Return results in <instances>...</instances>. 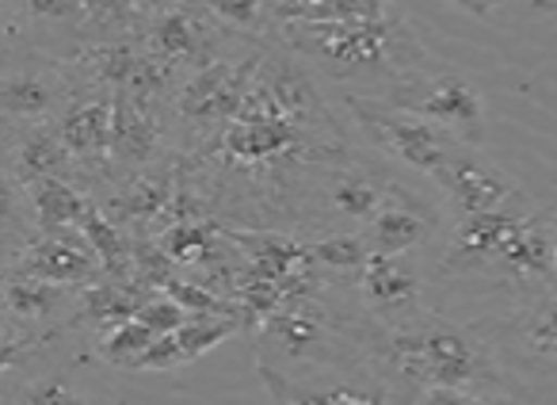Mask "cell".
I'll return each mask as SVG.
<instances>
[{
    "label": "cell",
    "mask_w": 557,
    "mask_h": 405,
    "mask_svg": "<svg viewBox=\"0 0 557 405\" xmlns=\"http://www.w3.org/2000/svg\"><path fill=\"white\" fill-rule=\"evenodd\" d=\"M138 42L164 62L169 70L176 65H207L214 62L210 50H214V39H210V16L202 9H187V4H164L149 27L138 35Z\"/></svg>",
    "instance_id": "4fadbf2b"
},
{
    "label": "cell",
    "mask_w": 557,
    "mask_h": 405,
    "mask_svg": "<svg viewBox=\"0 0 557 405\" xmlns=\"http://www.w3.org/2000/svg\"><path fill=\"white\" fill-rule=\"evenodd\" d=\"M54 341V333H27V336H0V375L20 367L35 348Z\"/></svg>",
    "instance_id": "d6a6232c"
},
{
    "label": "cell",
    "mask_w": 557,
    "mask_h": 405,
    "mask_svg": "<svg viewBox=\"0 0 557 405\" xmlns=\"http://www.w3.org/2000/svg\"><path fill=\"white\" fill-rule=\"evenodd\" d=\"M348 287H356L363 314L371 321H379V326H401V321H412L424 310V303H420V272L409 260V253H401V257L371 253Z\"/></svg>",
    "instance_id": "30bf717a"
},
{
    "label": "cell",
    "mask_w": 557,
    "mask_h": 405,
    "mask_svg": "<svg viewBox=\"0 0 557 405\" xmlns=\"http://www.w3.org/2000/svg\"><path fill=\"white\" fill-rule=\"evenodd\" d=\"M0 306L9 314L12 326H24L32 333H62L73 321V306H77V291L58 287L47 280H32V275H12L0 283Z\"/></svg>",
    "instance_id": "e0dca14e"
},
{
    "label": "cell",
    "mask_w": 557,
    "mask_h": 405,
    "mask_svg": "<svg viewBox=\"0 0 557 405\" xmlns=\"http://www.w3.org/2000/svg\"><path fill=\"white\" fill-rule=\"evenodd\" d=\"M9 169L20 184H35V180H47V176H65L73 180V157L70 149L62 146L58 138L54 123H42V126H24V131L12 138L9 149Z\"/></svg>",
    "instance_id": "7402d4cb"
},
{
    "label": "cell",
    "mask_w": 557,
    "mask_h": 405,
    "mask_svg": "<svg viewBox=\"0 0 557 405\" xmlns=\"http://www.w3.org/2000/svg\"><path fill=\"white\" fill-rule=\"evenodd\" d=\"M27 202H32L35 230L81 226V222H85V214L96 207V202L65 176H47V180H35V184H27Z\"/></svg>",
    "instance_id": "603a6c76"
},
{
    "label": "cell",
    "mask_w": 557,
    "mask_h": 405,
    "mask_svg": "<svg viewBox=\"0 0 557 405\" xmlns=\"http://www.w3.org/2000/svg\"><path fill=\"white\" fill-rule=\"evenodd\" d=\"M248 73H252V62L237 65V62L214 58V62L199 65V70L191 73V81L180 88V100H176L180 123L191 134H199V138H207L210 131L222 134V126L237 115Z\"/></svg>",
    "instance_id": "ba28073f"
},
{
    "label": "cell",
    "mask_w": 557,
    "mask_h": 405,
    "mask_svg": "<svg viewBox=\"0 0 557 405\" xmlns=\"http://www.w3.org/2000/svg\"><path fill=\"white\" fill-rule=\"evenodd\" d=\"M306 257H310V268L351 283L359 268H363V260L371 257V249H367V242L359 234H325L321 242L306 245Z\"/></svg>",
    "instance_id": "d4e9b609"
},
{
    "label": "cell",
    "mask_w": 557,
    "mask_h": 405,
    "mask_svg": "<svg viewBox=\"0 0 557 405\" xmlns=\"http://www.w3.org/2000/svg\"><path fill=\"white\" fill-rule=\"evenodd\" d=\"M134 318H138L141 326H149L157 336H161V333H172V329H180L187 318H191V314H187L184 306L176 303V298H169V295H149L146 303L138 306V314H134Z\"/></svg>",
    "instance_id": "1f68e13d"
},
{
    "label": "cell",
    "mask_w": 557,
    "mask_h": 405,
    "mask_svg": "<svg viewBox=\"0 0 557 405\" xmlns=\"http://www.w3.org/2000/svg\"><path fill=\"white\" fill-rule=\"evenodd\" d=\"M367 242V249L379 257H401V253H417L420 245L432 237V211L420 202L417 192H409L405 184L389 187V199L379 207L371 222L359 234Z\"/></svg>",
    "instance_id": "9a60e30c"
},
{
    "label": "cell",
    "mask_w": 557,
    "mask_h": 405,
    "mask_svg": "<svg viewBox=\"0 0 557 405\" xmlns=\"http://www.w3.org/2000/svg\"><path fill=\"white\" fill-rule=\"evenodd\" d=\"M12 275H32V280H47L58 287H88L103 275L100 260H96L88 237L77 226L70 230H35V237L12 257Z\"/></svg>",
    "instance_id": "9c48e42d"
},
{
    "label": "cell",
    "mask_w": 557,
    "mask_h": 405,
    "mask_svg": "<svg viewBox=\"0 0 557 405\" xmlns=\"http://www.w3.org/2000/svg\"><path fill=\"white\" fill-rule=\"evenodd\" d=\"M237 326H240L237 314H191L184 326L172 329V336H176V348L184 356V364H191V359L207 356L210 348H218L225 336L237 333Z\"/></svg>",
    "instance_id": "484cf974"
},
{
    "label": "cell",
    "mask_w": 557,
    "mask_h": 405,
    "mask_svg": "<svg viewBox=\"0 0 557 405\" xmlns=\"http://www.w3.org/2000/svg\"><path fill=\"white\" fill-rule=\"evenodd\" d=\"M523 211L527 207H508V211L488 214H458L440 257L443 280H455V275H485V280H493L496 257H500L504 242H508L511 226H516V219Z\"/></svg>",
    "instance_id": "8fae6325"
},
{
    "label": "cell",
    "mask_w": 557,
    "mask_h": 405,
    "mask_svg": "<svg viewBox=\"0 0 557 405\" xmlns=\"http://www.w3.org/2000/svg\"><path fill=\"white\" fill-rule=\"evenodd\" d=\"M321 199L325 207L336 214V219H348V222H367L379 214V207L389 199V187L394 180L386 172L371 169V164H356V161H344V164H321Z\"/></svg>",
    "instance_id": "ac0fdd59"
},
{
    "label": "cell",
    "mask_w": 557,
    "mask_h": 405,
    "mask_svg": "<svg viewBox=\"0 0 557 405\" xmlns=\"http://www.w3.org/2000/svg\"><path fill=\"white\" fill-rule=\"evenodd\" d=\"M77 88L81 77L73 65L58 58L27 54L0 62V123L16 131L54 123Z\"/></svg>",
    "instance_id": "5b68a950"
},
{
    "label": "cell",
    "mask_w": 557,
    "mask_h": 405,
    "mask_svg": "<svg viewBox=\"0 0 557 405\" xmlns=\"http://www.w3.org/2000/svg\"><path fill=\"white\" fill-rule=\"evenodd\" d=\"M278 42L310 58L336 81L382 77L397 85L409 73L435 70L417 35L397 16L379 20H321V24H278Z\"/></svg>",
    "instance_id": "7a4b0ae2"
},
{
    "label": "cell",
    "mask_w": 557,
    "mask_h": 405,
    "mask_svg": "<svg viewBox=\"0 0 557 405\" xmlns=\"http://www.w3.org/2000/svg\"><path fill=\"white\" fill-rule=\"evenodd\" d=\"M111 119H115V100L108 88L81 81L73 100L54 119L58 138L77 169H111Z\"/></svg>",
    "instance_id": "7c38bea8"
},
{
    "label": "cell",
    "mask_w": 557,
    "mask_h": 405,
    "mask_svg": "<svg viewBox=\"0 0 557 405\" xmlns=\"http://www.w3.org/2000/svg\"><path fill=\"white\" fill-rule=\"evenodd\" d=\"M348 111L359 126L367 131V138L389 154L397 164L420 172V176H432L443 169L447 154L458 146V138H450L447 131H440L435 123L420 115H409V111L394 108V103L379 100V96H348Z\"/></svg>",
    "instance_id": "277c9868"
},
{
    "label": "cell",
    "mask_w": 557,
    "mask_h": 405,
    "mask_svg": "<svg viewBox=\"0 0 557 405\" xmlns=\"http://www.w3.org/2000/svg\"><path fill=\"white\" fill-rule=\"evenodd\" d=\"M0 20L12 35H27L35 42H42V35L47 42L70 39L73 54L88 47V20L81 0H0Z\"/></svg>",
    "instance_id": "ffe728a7"
},
{
    "label": "cell",
    "mask_w": 557,
    "mask_h": 405,
    "mask_svg": "<svg viewBox=\"0 0 557 405\" xmlns=\"http://www.w3.org/2000/svg\"><path fill=\"white\" fill-rule=\"evenodd\" d=\"M256 375L275 405H397V397L367 371H359L356 382H313L275 367H256Z\"/></svg>",
    "instance_id": "5bb4252c"
},
{
    "label": "cell",
    "mask_w": 557,
    "mask_h": 405,
    "mask_svg": "<svg viewBox=\"0 0 557 405\" xmlns=\"http://www.w3.org/2000/svg\"><path fill=\"white\" fill-rule=\"evenodd\" d=\"M271 24H321V20H379L382 0H268Z\"/></svg>",
    "instance_id": "cb8c5ba5"
},
{
    "label": "cell",
    "mask_w": 557,
    "mask_h": 405,
    "mask_svg": "<svg viewBox=\"0 0 557 405\" xmlns=\"http://www.w3.org/2000/svg\"><path fill=\"white\" fill-rule=\"evenodd\" d=\"M176 187H172V172L141 169L134 176H126V184L103 202L100 211L108 214L115 226H149V222L164 219L172 211Z\"/></svg>",
    "instance_id": "44dd1931"
},
{
    "label": "cell",
    "mask_w": 557,
    "mask_h": 405,
    "mask_svg": "<svg viewBox=\"0 0 557 405\" xmlns=\"http://www.w3.org/2000/svg\"><path fill=\"white\" fill-rule=\"evenodd\" d=\"M0 237H12L16 249H24L35 237L32 202H27V187L12 176L9 164H0Z\"/></svg>",
    "instance_id": "83f0119b"
},
{
    "label": "cell",
    "mask_w": 557,
    "mask_h": 405,
    "mask_svg": "<svg viewBox=\"0 0 557 405\" xmlns=\"http://www.w3.org/2000/svg\"><path fill=\"white\" fill-rule=\"evenodd\" d=\"M115 100V119H111V169L134 172L149 169V164L161 157L164 146V126L157 115V103L134 100V96L111 93Z\"/></svg>",
    "instance_id": "2e32d148"
},
{
    "label": "cell",
    "mask_w": 557,
    "mask_h": 405,
    "mask_svg": "<svg viewBox=\"0 0 557 405\" xmlns=\"http://www.w3.org/2000/svg\"><path fill=\"white\" fill-rule=\"evenodd\" d=\"M356 356L359 367L394 397L417 386H458L485 394H516L519 386L478 326H458L432 310H420L401 326H379L367 314L356 318Z\"/></svg>",
    "instance_id": "6da1fadb"
},
{
    "label": "cell",
    "mask_w": 557,
    "mask_h": 405,
    "mask_svg": "<svg viewBox=\"0 0 557 405\" xmlns=\"http://www.w3.org/2000/svg\"><path fill=\"white\" fill-rule=\"evenodd\" d=\"M397 405H527L516 394H485V390L458 386H417L397 397Z\"/></svg>",
    "instance_id": "f546056e"
},
{
    "label": "cell",
    "mask_w": 557,
    "mask_h": 405,
    "mask_svg": "<svg viewBox=\"0 0 557 405\" xmlns=\"http://www.w3.org/2000/svg\"><path fill=\"white\" fill-rule=\"evenodd\" d=\"M9 326H12L9 314H4V306H0V336H9Z\"/></svg>",
    "instance_id": "d590c367"
},
{
    "label": "cell",
    "mask_w": 557,
    "mask_h": 405,
    "mask_svg": "<svg viewBox=\"0 0 557 405\" xmlns=\"http://www.w3.org/2000/svg\"><path fill=\"white\" fill-rule=\"evenodd\" d=\"M81 9L88 20V42L134 35V16H138L134 0H81Z\"/></svg>",
    "instance_id": "f1b7e54d"
},
{
    "label": "cell",
    "mask_w": 557,
    "mask_h": 405,
    "mask_svg": "<svg viewBox=\"0 0 557 405\" xmlns=\"http://www.w3.org/2000/svg\"><path fill=\"white\" fill-rule=\"evenodd\" d=\"M549 211H554V265H557V199L549 202Z\"/></svg>",
    "instance_id": "e575fe53"
},
{
    "label": "cell",
    "mask_w": 557,
    "mask_h": 405,
    "mask_svg": "<svg viewBox=\"0 0 557 405\" xmlns=\"http://www.w3.org/2000/svg\"><path fill=\"white\" fill-rule=\"evenodd\" d=\"M379 100L394 103V108L409 111V115L428 119V123L447 131L462 146L478 149L485 142V100H481L478 85H470L458 73H443V70L409 73L397 85H389Z\"/></svg>",
    "instance_id": "3957f363"
},
{
    "label": "cell",
    "mask_w": 557,
    "mask_h": 405,
    "mask_svg": "<svg viewBox=\"0 0 557 405\" xmlns=\"http://www.w3.org/2000/svg\"><path fill=\"white\" fill-rule=\"evenodd\" d=\"M435 184L447 192V199L458 207V214H488V211H508V207H531L519 184L488 164L473 146L458 142L447 154L443 169L435 172Z\"/></svg>",
    "instance_id": "52a82bcc"
},
{
    "label": "cell",
    "mask_w": 557,
    "mask_h": 405,
    "mask_svg": "<svg viewBox=\"0 0 557 405\" xmlns=\"http://www.w3.org/2000/svg\"><path fill=\"white\" fill-rule=\"evenodd\" d=\"M450 4L462 9V12H470V16L481 20V24H493V16L508 4V0H450Z\"/></svg>",
    "instance_id": "836d02e7"
},
{
    "label": "cell",
    "mask_w": 557,
    "mask_h": 405,
    "mask_svg": "<svg viewBox=\"0 0 557 405\" xmlns=\"http://www.w3.org/2000/svg\"><path fill=\"white\" fill-rule=\"evenodd\" d=\"M153 341H157L153 329L141 326L138 318H126V321H119V326H111L108 333H100V341H96V356L111 367H126V371H134L138 359L146 356V348Z\"/></svg>",
    "instance_id": "4316f807"
},
{
    "label": "cell",
    "mask_w": 557,
    "mask_h": 405,
    "mask_svg": "<svg viewBox=\"0 0 557 405\" xmlns=\"http://www.w3.org/2000/svg\"><path fill=\"white\" fill-rule=\"evenodd\" d=\"M199 9L218 24L240 27V32H263L271 24L268 0H199Z\"/></svg>",
    "instance_id": "4dcf8cb0"
},
{
    "label": "cell",
    "mask_w": 557,
    "mask_h": 405,
    "mask_svg": "<svg viewBox=\"0 0 557 405\" xmlns=\"http://www.w3.org/2000/svg\"><path fill=\"white\" fill-rule=\"evenodd\" d=\"M0 405H123L96 382L81 379V364H58L24 371L0 390Z\"/></svg>",
    "instance_id": "d6986e66"
},
{
    "label": "cell",
    "mask_w": 557,
    "mask_h": 405,
    "mask_svg": "<svg viewBox=\"0 0 557 405\" xmlns=\"http://www.w3.org/2000/svg\"><path fill=\"white\" fill-rule=\"evenodd\" d=\"M478 333L493 344V352L508 364H523L531 371H557V287L531 295L511 318L473 321Z\"/></svg>",
    "instance_id": "8992f818"
}]
</instances>
